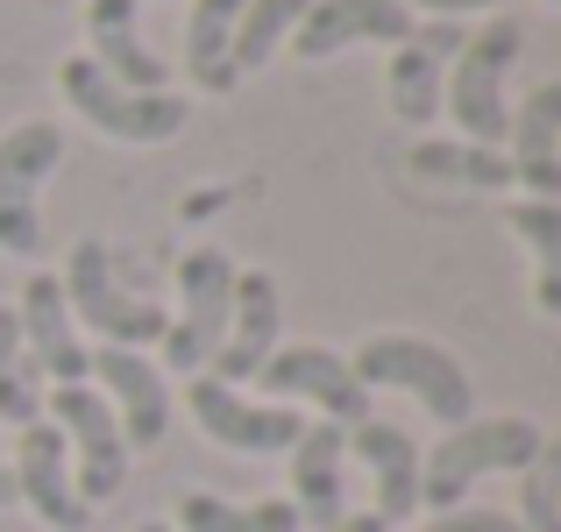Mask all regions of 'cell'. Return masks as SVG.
Returning a JSON list of instances; mask_svg holds the SVG:
<instances>
[{
  "instance_id": "1",
  "label": "cell",
  "mask_w": 561,
  "mask_h": 532,
  "mask_svg": "<svg viewBox=\"0 0 561 532\" xmlns=\"http://www.w3.org/2000/svg\"><path fill=\"white\" fill-rule=\"evenodd\" d=\"M540 426L519 419V412H505V419H462L440 433L434 454H420V505L434 511H462V497L477 490L491 469H526L540 454Z\"/></svg>"
},
{
  "instance_id": "2",
  "label": "cell",
  "mask_w": 561,
  "mask_h": 532,
  "mask_svg": "<svg viewBox=\"0 0 561 532\" xmlns=\"http://www.w3.org/2000/svg\"><path fill=\"white\" fill-rule=\"evenodd\" d=\"M348 369L363 377V391H412L440 426H462L477 419V391H469V369L455 362L448 348L420 342V334H370Z\"/></svg>"
},
{
  "instance_id": "3",
  "label": "cell",
  "mask_w": 561,
  "mask_h": 532,
  "mask_svg": "<svg viewBox=\"0 0 561 532\" xmlns=\"http://www.w3.org/2000/svg\"><path fill=\"white\" fill-rule=\"evenodd\" d=\"M526 50V28L512 22V14H497L491 28H477V36L455 50V71H448V114L455 128H462V142H483V150H497L505 142V71L519 65Z\"/></svg>"
},
{
  "instance_id": "4",
  "label": "cell",
  "mask_w": 561,
  "mask_h": 532,
  "mask_svg": "<svg viewBox=\"0 0 561 532\" xmlns=\"http://www.w3.org/2000/svg\"><path fill=\"white\" fill-rule=\"evenodd\" d=\"M57 285H65L71 320H85V327L100 334V348H150V342H164V327H171L164 305H150V299H136V291L114 285V256L100 242L71 248V263H65Z\"/></svg>"
},
{
  "instance_id": "5",
  "label": "cell",
  "mask_w": 561,
  "mask_h": 532,
  "mask_svg": "<svg viewBox=\"0 0 561 532\" xmlns=\"http://www.w3.org/2000/svg\"><path fill=\"white\" fill-rule=\"evenodd\" d=\"M65 164V128L57 122H14L0 136V248L22 263L43 256V177Z\"/></svg>"
},
{
  "instance_id": "6",
  "label": "cell",
  "mask_w": 561,
  "mask_h": 532,
  "mask_svg": "<svg viewBox=\"0 0 561 532\" xmlns=\"http://www.w3.org/2000/svg\"><path fill=\"white\" fill-rule=\"evenodd\" d=\"M57 93L114 142H171L192 122V107L179 93H128V85L107 79L93 57H65V65H57Z\"/></svg>"
},
{
  "instance_id": "7",
  "label": "cell",
  "mask_w": 561,
  "mask_h": 532,
  "mask_svg": "<svg viewBox=\"0 0 561 532\" xmlns=\"http://www.w3.org/2000/svg\"><path fill=\"white\" fill-rule=\"evenodd\" d=\"M43 419L65 433L71 454H79L71 483H79L85 505L122 497V483H128V440H122V419L107 412V397H100L93 383H57V391L43 397Z\"/></svg>"
},
{
  "instance_id": "8",
  "label": "cell",
  "mask_w": 561,
  "mask_h": 532,
  "mask_svg": "<svg viewBox=\"0 0 561 532\" xmlns=\"http://www.w3.org/2000/svg\"><path fill=\"white\" fill-rule=\"evenodd\" d=\"M228 305H234V263L220 248L179 256V320L164 327V362L179 377H199L214 362L220 334H228Z\"/></svg>"
},
{
  "instance_id": "9",
  "label": "cell",
  "mask_w": 561,
  "mask_h": 532,
  "mask_svg": "<svg viewBox=\"0 0 561 532\" xmlns=\"http://www.w3.org/2000/svg\"><path fill=\"white\" fill-rule=\"evenodd\" d=\"M185 405H192V419H199V433L220 440V448H234V454H291V440L306 433V419L291 405H249L234 383H214L206 369L192 377Z\"/></svg>"
},
{
  "instance_id": "10",
  "label": "cell",
  "mask_w": 561,
  "mask_h": 532,
  "mask_svg": "<svg viewBox=\"0 0 561 532\" xmlns=\"http://www.w3.org/2000/svg\"><path fill=\"white\" fill-rule=\"evenodd\" d=\"M256 377H263L271 397H306V405H320L342 433L370 419V391H363V377L348 369V355H334V348H313V342L271 348V362H263Z\"/></svg>"
},
{
  "instance_id": "11",
  "label": "cell",
  "mask_w": 561,
  "mask_h": 532,
  "mask_svg": "<svg viewBox=\"0 0 561 532\" xmlns=\"http://www.w3.org/2000/svg\"><path fill=\"white\" fill-rule=\"evenodd\" d=\"M14 497H22L28 511H36L50 532H85L93 519V505L79 497V483H71V448L65 433H57L50 419L22 426V462H14Z\"/></svg>"
},
{
  "instance_id": "12",
  "label": "cell",
  "mask_w": 561,
  "mask_h": 532,
  "mask_svg": "<svg viewBox=\"0 0 561 532\" xmlns=\"http://www.w3.org/2000/svg\"><path fill=\"white\" fill-rule=\"evenodd\" d=\"M85 377H100V397H107V412L122 419V440L128 448H157L171 426V391L164 377H157L150 355L136 348H100L85 355Z\"/></svg>"
},
{
  "instance_id": "13",
  "label": "cell",
  "mask_w": 561,
  "mask_h": 532,
  "mask_svg": "<svg viewBox=\"0 0 561 532\" xmlns=\"http://www.w3.org/2000/svg\"><path fill=\"white\" fill-rule=\"evenodd\" d=\"M412 28H420V14L405 0H313L299 14V28H291V50L306 65H320V57L348 50V43H391L398 50Z\"/></svg>"
},
{
  "instance_id": "14",
  "label": "cell",
  "mask_w": 561,
  "mask_h": 532,
  "mask_svg": "<svg viewBox=\"0 0 561 532\" xmlns=\"http://www.w3.org/2000/svg\"><path fill=\"white\" fill-rule=\"evenodd\" d=\"M469 43V28L455 22H420L383 65V93H391V114L405 128H426L440 114V65H455V50Z\"/></svg>"
},
{
  "instance_id": "15",
  "label": "cell",
  "mask_w": 561,
  "mask_h": 532,
  "mask_svg": "<svg viewBox=\"0 0 561 532\" xmlns=\"http://www.w3.org/2000/svg\"><path fill=\"white\" fill-rule=\"evenodd\" d=\"M14 320H22V348L36 362V377L50 383H85V342H79V320L65 305V285L50 270H36L14 299Z\"/></svg>"
},
{
  "instance_id": "16",
  "label": "cell",
  "mask_w": 561,
  "mask_h": 532,
  "mask_svg": "<svg viewBox=\"0 0 561 532\" xmlns=\"http://www.w3.org/2000/svg\"><path fill=\"white\" fill-rule=\"evenodd\" d=\"M277 348V285L271 270H234V305H228V334L214 348V383H242L271 362Z\"/></svg>"
},
{
  "instance_id": "17",
  "label": "cell",
  "mask_w": 561,
  "mask_h": 532,
  "mask_svg": "<svg viewBox=\"0 0 561 532\" xmlns=\"http://www.w3.org/2000/svg\"><path fill=\"white\" fill-rule=\"evenodd\" d=\"M505 136H512V185H526L534 199H561V79L519 100Z\"/></svg>"
},
{
  "instance_id": "18",
  "label": "cell",
  "mask_w": 561,
  "mask_h": 532,
  "mask_svg": "<svg viewBox=\"0 0 561 532\" xmlns=\"http://www.w3.org/2000/svg\"><path fill=\"white\" fill-rule=\"evenodd\" d=\"M342 454H348V433L334 419L306 426V433L291 440V505H299V525L334 532L348 519L342 511Z\"/></svg>"
},
{
  "instance_id": "19",
  "label": "cell",
  "mask_w": 561,
  "mask_h": 532,
  "mask_svg": "<svg viewBox=\"0 0 561 532\" xmlns=\"http://www.w3.org/2000/svg\"><path fill=\"white\" fill-rule=\"evenodd\" d=\"M85 36H93V65L107 71V79H122L128 93H171L164 85V57L142 43L136 28V0H93L85 8Z\"/></svg>"
},
{
  "instance_id": "20",
  "label": "cell",
  "mask_w": 561,
  "mask_h": 532,
  "mask_svg": "<svg viewBox=\"0 0 561 532\" xmlns=\"http://www.w3.org/2000/svg\"><path fill=\"white\" fill-rule=\"evenodd\" d=\"M348 448H356L377 476V519L405 525L412 511H420V448H412V433L391 426V419H363V426H348Z\"/></svg>"
},
{
  "instance_id": "21",
  "label": "cell",
  "mask_w": 561,
  "mask_h": 532,
  "mask_svg": "<svg viewBox=\"0 0 561 532\" xmlns=\"http://www.w3.org/2000/svg\"><path fill=\"white\" fill-rule=\"evenodd\" d=\"M505 220L534 248V305L561 320V199H512Z\"/></svg>"
},
{
  "instance_id": "22",
  "label": "cell",
  "mask_w": 561,
  "mask_h": 532,
  "mask_svg": "<svg viewBox=\"0 0 561 532\" xmlns=\"http://www.w3.org/2000/svg\"><path fill=\"white\" fill-rule=\"evenodd\" d=\"M249 0H199L192 8V28H185V65L206 93H234V65H228V43H234V22H242Z\"/></svg>"
},
{
  "instance_id": "23",
  "label": "cell",
  "mask_w": 561,
  "mask_h": 532,
  "mask_svg": "<svg viewBox=\"0 0 561 532\" xmlns=\"http://www.w3.org/2000/svg\"><path fill=\"white\" fill-rule=\"evenodd\" d=\"M412 171L434 185H469V192H505L512 185V157L483 150V142H412Z\"/></svg>"
},
{
  "instance_id": "24",
  "label": "cell",
  "mask_w": 561,
  "mask_h": 532,
  "mask_svg": "<svg viewBox=\"0 0 561 532\" xmlns=\"http://www.w3.org/2000/svg\"><path fill=\"white\" fill-rule=\"evenodd\" d=\"M179 525L185 532H299V505H291V497L228 505V497H214V490H185Z\"/></svg>"
},
{
  "instance_id": "25",
  "label": "cell",
  "mask_w": 561,
  "mask_h": 532,
  "mask_svg": "<svg viewBox=\"0 0 561 532\" xmlns=\"http://www.w3.org/2000/svg\"><path fill=\"white\" fill-rule=\"evenodd\" d=\"M43 419V383H36V362L22 348V320L14 305H0V426H36Z\"/></svg>"
},
{
  "instance_id": "26",
  "label": "cell",
  "mask_w": 561,
  "mask_h": 532,
  "mask_svg": "<svg viewBox=\"0 0 561 532\" xmlns=\"http://www.w3.org/2000/svg\"><path fill=\"white\" fill-rule=\"evenodd\" d=\"M313 8V0H249L242 8V22H234V43H228V65H234V79L242 71H263L271 65V50L299 28V14Z\"/></svg>"
},
{
  "instance_id": "27",
  "label": "cell",
  "mask_w": 561,
  "mask_h": 532,
  "mask_svg": "<svg viewBox=\"0 0 561 532\" xmlns=\"http://www.w3.org/2000/svg\"><path fill=\"white\" fill-rule=\"evenodd\" d=\"M519 525L526 532H561V433L540 440V454L519 469Z\"/></svg>"
},
{
  "instance_id": "28",
  "label": "cell",
  "mask_w": 561,
  "mask_h": 532,
  "mask_svg": "<svg viewBox=\"0 0 561 532\" xmlns=\"http://www.w3.org/2000/svg\"><path fill=\"white\" fill-rule=\"evenodd\" d=\"M426 532H526V525L505 519V511H440Z\"/></svg>"
},
{
  "instance_id": "29",
  "label": "cell",
  "mask_w": 561,
  "mask_h": 532,
  "mask_svg": "<svg viewBox=\"0 0 561 532\" xmlns=\"http://www.w3.org/2000/svg\"><path fill=\"white\" fill-rule=\"evenodd\" d=\"M405 8H426L434 22H448V14H469V8H505V0H405Z\"/></svg>"
},
{
  "instance_id": "30",
  "label": "cell",
  "mask_w": 561,
  "mask_h": 532,
  "mask_svg": "<svg viewBox=\"0 0 561 532\" xmlns=\"http://www.w3.org/2000/svg\"><path fill=\"white\" fill-rule=\"evenodd\" d=\"M0 505H22V497H14V469H0Z\"/></svg>"
},
{
  "instance_id": "31",
  "label": "cell",
  "mask_w": 561,
  "mask_h": 532,
  "mask_svg": "<svg viewBox=\"0 0 561 532\" xmlns=\"http://www.w3.org/2000/svg\"><path fill=\"white\" fill-rule=\"evenodd\" d=\"M136 532H171V525H157V519H150V525H136Z\"/></svg>"
},
{
  "instance_id": "32",
  "label": "cell",
  "mask_w": 561,
  "mask_h": 532,
  "mask_svg": "<svg viewBox=\"0 0 561 532\" xmlns=\"http://www.w3.org/2000/svg\"><path fill=\"white\" fill-rule=\"evenodd\" d=\"M554 8H561V0H554Z\"/></svg>"
}]
</instances>
